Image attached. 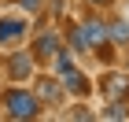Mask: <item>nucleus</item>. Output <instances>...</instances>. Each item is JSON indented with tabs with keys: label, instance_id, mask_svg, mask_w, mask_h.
<instances>
[{
	"label": "nucleus",
	"instance_id": "3",
	"mask_svg": "<svg viewBox=\"0 0 129 122\" xmlns=\"http://www.w3.org/2000/svg\"><path fill=\"white\" fill-rule=\"evenodd\" d=\"M59 48H63V37H59V33H55V30H41L37 41H33V52H30V56H33V59H52Z\"/></svg>",
	"mask_w": 129,
	"mask_h": 122
},
{
	"label": "nucleus",
	"instance_id": "10",
	"mask_svg": "<svg viewBox=\"0 0 129 122\" xmlns=\"http://www.w3.org/2000/svg\"><path fill=\"white\" fill-rule=\"evenodd\" d=\"M67 44H70V52H85V33H81V22H74V26H70Z\"/></svg>",
	"mask_w": 129,
	"mask_h": 122
},
{
	"label": "nucleus",
	"instance_id": "11",
	"mask_svg": "<svg viewBox=\"0 0 129 122\" xmlns=\"http://www.w3.org/2000/svg\"><path fill=\"white\" fill-rule=\"evenodd\" d=\"M19 4H22V8H26V11H33V15H37V11H41V4H44V0H19Z\"/></svg>",
	"mask_w": 129,
	"mask_h": 122
},
{
	"label": "nucleus",
	"instance_id": "2",
	"mask_svg": "<svg viewBox=\"0 0 129 122\" xmlns=\"http://www.w3.org/2000/svg\"><path fill=\"white\" fill-rule=\"evenodd\" d=\"M100 92L107 96V100H129V74H118V70H107L100 78Z\"/></svg>",
	"mask_w": 129,
	"mask_h": 122
},
{
	"label": "nucleus",
	"instance_id": "12",
	"mask_svg": "<svg viewBox=\"0 0 129 122\" xmlns=\"http://www.w3.org/2000/svg\"><path fill=\"white\" fill-rule=\"evenodd\" d=\"M89 4H96V8H107V4H111V0H89Z\"/></svg>",
	"mask_w": 129,
	"mask_h": 122
},
{
	"label": "nucleus",
	"instance_id": "5",
	"mask_svg": "<svg viewBox=\"0 0 129 122\" xmlns=\"http://www.w3.org/2000/svg\"><path fill=\"white\" fill-rule=\"evenodd\" d=\"M81 33H85V48H96V52L107 48V26L100 19H85L81 22Z\"/></svg>",
	"mask_w": 129,
	"mask_h": 122
},
{
	"label": "nucleus",
	"instance_id": "7",
	"mask_svg": "<svg viewBox=\"0 0 129 122\" xmlns=\"http://www.w3.org/2000/svg\"><path fill=\"white\" fill-rule=\"evenodd\" d=\"M33 63H37V59H33L30 52H15V56L8 59V78H11V81L30 78V74H33Z\"/></svg>",
	"mask_w": 129,
	"mask_h": 122
},
{
	"label": "nucleus",
	"instance_id": "8",
	"mask_svg": "<svg viewBox=\"0 0 129 122\" xmlns=\"http://www.w3.org/2000/svg\"><path fill=\"white\" fill-rule=\"evenodd\" d=\"M63 89L74 92V96H89L92 85H89V78H85L81 70H74V67H70V70H63Z\"/></svg>",
	"mask_w": 129,
	"mask_h": 122
},
{
	"label": "nucleus",
	"instance_id": "9",
	"mask_svg": "<svg viewBox=\"0 0 129 122\" xmlns=\"http://www.w3.org/2000/svg\"><path fill=\"white\" fill-rule=\"evenodd\" d=\"M107 41H114L118 48H129V19H114L107 26Z\"/></svg>",
	"mask_w": 129,
	"mask_h": 122
},
{
	"label": "nucleus",
	"instance_id": "6",
	"mask_svg": "<svg viewBox=\"0 0 129 122\" xmlns=\"http://www.w3.org/2000/svg\"><path fill=\"white\" fill-rule=\"evenodd\" d=\"M26 26H30V22L19 19V15L0 19V44H15V41H22V37H26Z\"/></svg>",
	"mask_w": 129,
	"mask_h": 122
},
{
	"label": "nucleus",
	"instance_id": "4",
	"mask_svg": "<svg viewBox=\"0 0 129 122\" xmlns=\"http://www.w3.org/2000/svg\"><path fill=\"white\" fill-rule=\"evenodd\" d=\"M63 81H55L52 78V74H37V92H33V96H37L41 104H52V107H55V104L63 100Z\"/></svg>",
	"mask_w": 129,
	"mask_h": 122
},
{
	"label": "nucleus",
	"instance_id": "1",
	"mask_svg": "<svg viewBox=\"0 0 129 122\" xmlns=\"http://www.w3.org/2000/svg\"><path fill=\"white\" fill-rule=\"evenodd\" d=\"M4 107H8V118H37L41 115V100L26 89H8L4 92Z\"/></svg>",
	"mask_w": 129,
	"mask_h": 122
}]
</instances>
